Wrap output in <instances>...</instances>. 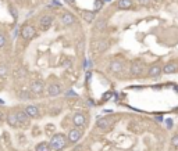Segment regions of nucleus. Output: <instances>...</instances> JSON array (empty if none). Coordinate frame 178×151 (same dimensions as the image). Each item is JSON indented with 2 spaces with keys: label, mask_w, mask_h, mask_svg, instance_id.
<instances>
[{
  "label": "nucleus",
  "mask_w": 178,
  "mask_h": 151,
  "mask_svg": "<svg viewBox=\"0 0 178 151\" xmlns=\"http://www.w3.org/2000/svg\"><path fill=\"white\" fill-rule=\"evenodd\" d=\"M104 25H106V20H100V21H98V22H96V29H103Z\"/></svg>",
  "instance_id": "25"
},
{
  "label": "nucleus",
  "mask_w": 178,
  "mask_h": 151,
  "mask_svg": "<svg viewBox=\"0 0 178 151\" xmlns=\"http://www.w3.org/2000/svg\"><path fill=\"white\" fill-rule=\"evenodd\" d=\"M177 71H178V64L174 63V61L166 64L164 68H163V73H167V75L168 73H174V72H177Z\"/></svg>",
  "instance_id": "15"
},
{
  "label": "nucleus",
  "mask_w": 178,
  "mask_h": 151,
  "mask_svg": "<svg viewBox=\"0 0 178 151\" xmlns=\"http://www.w3.org/2000/svg\"><path fill=\"white\" fill-rule=\"evenodd\" d=\"M10 73V67L6 63H0V78H6Z\"/></svg>",
  "instance_id": "19"
},
{
  "label": "nucleus",
  "mask_w": 178,
  "mask_h": 151,
  "mask_svg": "<svg viewBox=\"0 0 178 151\" xmlns=\"http://www.w3.org/2000/svg\"><path fill=\"white\" fill-rule=\"evenodd\" d=\"M6 42H7V36H6V33H1V32H0V49L6 46Z\"/></svg>",
  "instance_id": "24"
},
{
  "label": "nucleus",
  "mask_w": 178,
  "mask_h": 151,
  "mask_svg": "<svg viewBox=\"0 0 178 151\" xmlns=\"http://www.w3.org/2000/svg\"><path fill=\"white\" fill-rule=\"evenodd\" d=\"M4 119H6V114H4V112L0 110V122H3Z\"/></svg>",
  "instance_id": "31"
},
{
  "label": "nucleus",
  "mask_w": 178,
  "mask_h": 151,
  "mask_svg": "<svg viewBox=\"0 0 178 151\" xmlns=\"http://www.w3.org/2000/svg\"><path fill=\"white\" fill-rule=\"evenodd\" d=\"M16 1H17V0H16Z\"/></svg>",
  "instance_id": "35"
},
{
  "label": "nucleus",
  "mask_w": 178,
  "mask_h": 151,
  "mask_svg": "<svg viewBox=\"0 0 178 151\" xmlns=\"http://www.w3.org/2000/svg\"><path fill=\"white\" fill-rule=\"evenodd\" d=\"M25 112L28 114V117L29 118H33V119H36L40 117V111H39V107L38 105H35V104H28V105H25Z\"/></svg>",
  "instance_id": "7"
},
{
  "label": "nucleus",
  "mask_w": 178,
  "mask_h": 151,
  "mask_svg": "<svg viewBox=\"0 0 178 151\" xmlns=\"http://www.w3.org/2000/svg\"><path fill=\"white\" fill-rule=\"evenodd\" d=\"M166 123H167V127H168V129H171V127H173V121H171V119H167V121H166Z\"/></svg>",
  "instance_id": "33"
},
{
  "label": "nucleus",
  "mask_w": 178,
  "mask_h": 151,
  "mask_svg": "<svg viewBox=\"0 0 178 151\" xmlns=\"http://www.w3.org/2000/svg\"><path fill=\"white\" fill-rule=\"evenodd\" d=\"M85 115L84 114H81V112H77V114H74V117H72V123L75 125L77 127H82L85 125Z\"/></svg>",
  "instance_id": "14"
},
{
  "label": "nucleus",
  "mask_w": 178,
  "mask_h": 151,
  "mask_svg": "<svg viewBox=\"0 0 178 151\" xmlns=\"http://www.w3.org/2000/svg\"><path fill=\"white\" fill-rule=\"evenodd\" d=\"M163 72V68L159 65V64H153L150 68H149V71H147V76L149 78H157V76H160V73Z\"/></svg>",
  "instance_id": "13"
},
{
  "label": "nucleus",
  "mask_w": 178,
  "mask_h": 151,
  "mask_svg": "<svg viewBox=\"0 0 178 151\" xmlns=\"http://www.w3.org/2000/svg\"><path fill=\"white\" fill-rule=\"evenodd\" d=\"M6 121H7L8 126L13 127V129H17V127H21L20 122H18V118H17L16 110H11L6 114Z\"/></svg>",
  "instance_id": "2"
},
{
  "label": "nucleus",
  "mask_w": 178,
  "mask_h": 151,
  "mask_svg": "<svg viewBox=\"0 0 178 151\" xmlns=\"http://www.w3.org/2000/svg\"><path fill=\"white\" fill-rule=\"evenodd\" d=\"M108 68H110V72H113V73H120L124 71V63L121 60H114L110 63Z\"/></svg>",
  "instance_id": "10"
},
{
  "label": "nucleus",
  "mask_w": 178,
  "mask_h": 151,
  "mask_svg": "<svg viewBox=\"0 0 178 151\" xmlns=\"http://www.w3.org/2000/svg\"><path fill=\"white\" fill-rule=\"evenodd\" d=\"M25 75H27V71H25V69H16V71H14V78H16V79L24 78Z\"/></svg>",
  "instance_id": "22"
},
{
  "label": "nucleus",
  "mask_w": 178,
  "mask_h": 151,
  "mask_svg": "<svg viewBox=\"0 0 178 151\" xmlns=\"http://www.w3.org/2000/svg\"><path fill=\"white\" fill-rule=\"evenodd\" d=\"M143 64L140 63V61H134L131 65V75L134 76H139L142 75V72H143Z\"/></svg>",
  "instance_id": "12"
},
{
  "label": "nucleus",
  "mask_w": 178,
  "mask_h": 151,
  "mask_svg": "<svg viewBox=\"0 0 178 151\" xmlns=\"http://www.w3.org/2000/svg\"><path fill=\"white\" fill-rule=\"evenodd\" d=\"M43 90H45V85H43L42 80H33V82L31 83V86H29V92L35 96L42 94Z\"/></svg>",
  "instance_id": "5"
},
{
  "label": "nucleus",
  "mask_w": 178,
  "mask_h": 151,
  "mask_svg": "<svg viewBox=\"0 0 178 151\" xmlns=\"http://www.w3.org/2000/svg\"><path fill=\"white\" fill-rule=\"evenodd\" d=\"M31 92H20L18 93V97L21 98V100H29L32 97V94H29Z\"/></svg>",
  "instance_id": "23"
},
{
  "label": "nucleus",
  "mask_w": 178,
  "mask_h": 151,
  "mask_svg": "<svg viewBox=\"0 0 178 151\" xmlns=\"http://www.w3.org/2000/svg\"><path fill=\"white\" fill-rule=\"evenodd\" d=\"M171 144H173V147H177L178 148V135H174L171 137Z\"/></svg>",
  "instance_id": "27"
},
{
  "label": "nucleus",
  "mask_w": 178,
  "mask_h": 151,
  "mask_svg": "<svg viewBox=\"0 0 178 151\" xmlns=\"http://www.w3.org/2000/svg\"><path fill=\"white\" fill-rule=\"evenodd\" d=\"M81 137H82V132H81L78 127L71 129L70 132H68V135H67V139H68L70 143H78V142L81 140Z\"/></svg>",
  "instance_id": "8"
},
{
  "label": "nucleus",
  "mask_w": 178,
  "mask_h": 151,
  "mask_svg": "<svg viewBox=\"0 0 178 151\" xmlns=\"http://www.w3.org/2000/svg\"><path fill=\"white\" fill-rule=\"evenodd\" d=\"M132 4H134V0H118L117 1V7L120 10H128L132 7Z\"/></svg>",
  "instance_id": "18"
},
{
  "label": "nucleus",
  "mask_w": 178,
  "mask_h": 151,
  "mask_svg": "<svg viewBox=\"0 0 178 151\" xmlns=\"http://www.w3.org/2000/svg\"><path fill=\"white\" fill-rule=\"evenodd\" d=\"M16 114H17V118H18V122H20V125L21 126H28L29 125V117H28V114L25 112L24 108H17L16 110Z\"/></svg>",
  "instance_id": "3"
},
{
  "label": "nucleus",
  "mask_w": 178,
  "mask_h": 151,
  "mask_svg": "<svg viewBox=\"0 0 178 151\" xmlns=\"http://www.w3.org/2000/svg\"><path fill=\"white\" fill-rule=\"evenodd\" d=\"M35 151H52V150H50V146H49L47 142H40L35 147Z\"/></svg>",
  "instance_id": "21"
},
{
  "label": "nucleus",
  "mask_w": 178,
  "mask_h": 151,
  "mask_svg": "<svg viewBox=\"0 0 178 151\" xmlns=\"http://www.w3.org/2000/svg\"><path fill=\"white\" fill-rule=\"evenodd\" d=\"M61 94V86L59 83H50L47 86V96L50 97H57Z\"/></svg>",
  "instance_id": "11"
},
{
  "label": "nucleus",
  "mask_w": 178,
  "mask_h": 151,
  "mask_svg": "<svg viewBox=\"0 0 178 151\" xmlns=\"http://www.w3.org/2000/svg\"><path fill=\"white\" fill-rule=\"evenodd\" d=\"M138 3H139L140 6H145V4H149L150 3V0H136Z\"/></svg>",
  "instance_id": "30"
},
{
  "label": "nucleus",
  "mask_w": 178,
  "mask_h": 151,
  "mask_svg": "<svg viewBox=\"0 0 178 151\" xmlns=\"http://www.w3.org/2000/svg\"><path fill=\"white\" fill-rule=\"evenodd\" d=\"M65 3L70 6H75V0H65Z\"/></svg>",
  "instance_id": "34"
},
{
  "label": "nucleus",
  "mask_w": 178,
  "mask_h": 151,
  "mask_svg": "<svg viewBox=\"0 0 178 151\" xmlns=\"http://www.w3.org/2000/svg\"><path fill=\"white\" fill-rule=\"evenodd\" d=\"M67 143H68L67 136L63 135V133H56V135L52 136V139L49 142V146H50L52 151H63L67 147Z\"/></svg>",
  "instance_id": "1"
},
{
  "label": "nucleus",
  "mask_w": 178,
  "mask_h": 151,
  "mask_svg": "<svg viewBox=\"0 0 178 151\" xmlns=\"http://www.w3.org/2000/svg\"><path fill=\"white\" fill-rule=\"evenodd\" d=\"M103 7V0H95V11Z\"/></svg>",
  "instance_id": "26"
},
{
  "label": "nucleus",
  "mask_w": 178,
  "mask_h": 151,
  "mask_svg": "<svg viewBox=\"0 0 178 151\" xmlns=\"http://www.w3.org/2000/svg\"><path fill=\"white\" fill-rule=\"evenodd\" d=\"M96 126L100 127V129H107L111 126V119L110 118H99L96 122Z\"/></svg>",
  "instance_id": "17"
},
{
  "label": "nucleus",
  "mask_w": 178,
  "mask_h": 151,
  "mask_svg": "<svg viewBox=\"0 0 178 151\" xmlns=\"http://www.w3.org/2000/svg\"><path fill=\"white\" fill-rule=\"evenodd\" d=\"M60 21L64 26H71V25L75 24V17L72 13H63L60 16Z\"/></svg>",
  "instance_id": "9"
},
{
  "label": "nucleus",
  "mask_w": 178,
  "mask_h": 151,
  "mask_svg": "<svg viewBox=\"0 0 178 151\" xmlns=\"http://www.w3.org/2000/svg\"><path fill=\"white\" fill-rule=\"evenodd\" d=\"M107 47H108V43L106 40H98V42L93 43V49H95L98 53H99V51H104Z\"/></svg>",
  "instance_id": "16"
},
{
  "label": "nucleus",
  "mask_w": 178,
  "mask_h": 151,
  "mask_svg": "<svg viewBox=\"0 0 178 151\" xmlns=\"http://www.w3.org/2000/svg\"><path fill=\"white\" fill-rule=\"evenodd\" d=\"M10 11L13 13V17H14V18H17V17H18V13L14 10V7H10Z\"/></svg>",
  "instance_id": "32"
},
{
  "label": "nucleus",
  "mask_w": 178,
  "mask_h": 151,
  "mask_svg": "<svg viewBox=\"0 0 178 151\" xmlns=\"http://www.w3.org/2000/svg\"><path fill=\"white\" fill-rule=\"evenodd\" d=\"M36 35V31H35V28L32 26V25L29 24H25L21 28V38H24V39H32L33 36Z\"/></svg>",
  "instance_id": "4"
},
{
  "label": "nucleus",
  "mask_w": 178,
  "mask_h": 151,
  "mask_svg": "<svg viewBox=\"0 0 178 151\" xmlns=\"http://www.w3.org/2000/svg\"><path fill=\"white\" fill-rule=\"evenodd\" d=\"M82 17H84V20H85L86 22H92L93 20L96 18L95 11H88V10H84V11H82Z\"/></svg>",
  "instance_id": "20"
},
{
  "label": "nucleus",
  "mask_w": 178,
  "mask_h": 151,
  "mask_svg": "<svg viewBox=\"0 0 178 151\" xmlns=\"http://www.w3.org/2000/svg\"><path fill=\"white\" fill-rule=\"evenodd\" d=\"M52 24H53V17L49 16V14H45V16H42L39 18V26H40L42 31L49 29L52 26Z\"/></svg>",
  "instance_id": "6"
},
{
  "label": "nucleus",
  "mask_w": 178,
  "mask_h": 151,
  "mask_svg": "<svg viewBox=\"0 0 178 151\" xmlns=\"http://www.w3.org/2000/svg\"><path fill=\"white\" fill-rule=\"evenodd\" d=\"M111 94H113V93H111V92H107V93H106V94L103 96V101H106V100H108V98H110V97H111Z\"/></svg>",
  "instance_id": "29"
},
{
  "label": "nucleus",
  "mask_w": 178,
  "mask_h": 151,
  "mask_svg": "<svg viewBox=\"0 0 178 151\" xmlns=\"http://www.w3.org/2000/svg\"><path fill=\"white\" fill-rule=\"evenodd\" d=\"M65 96H67V97H77V93H75L74 90H68V92L65 93Z\"/></svg>",
  "instance_id": "28"
}]
</instances>
